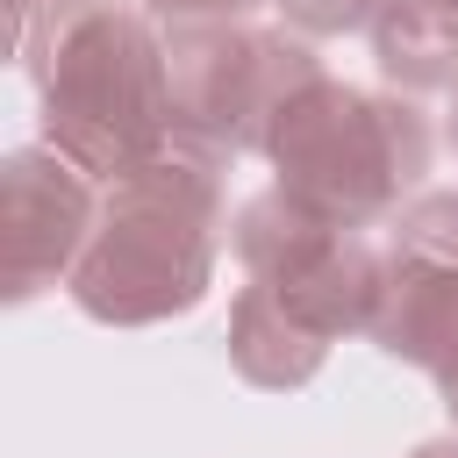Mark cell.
<instances>
[{
	"label": "cell",
	"instance_id": "obj_10",
	"mask_svg": "<svg viewBox=\"0 0 458 458\" xmlns=\"http://www.w3.org/2000/svg\"><path fill=\"white\" fill-rule=\"evenodd\" d=\"M301 36H351V29H372L394 0H272Z\"/></svg>",
	"mask_w": 458,
	"mask_h": 458
},
{
	"label": "cell",
	"instance_id": "obj_6",
	"mask_svg": "<svg viewBox=\"0 0 458 458\" xmlns=\"http://www.w3.org/2000/svg\"><path fill=\"white\" fill-rule=\"evenodd\" d=\"M386 358L422 365L458 408V193H415L379 243V308L365 329Z\"/></svg>",
	"mask_w": 458,
	"mask_h": 458
},
{
	"label": "cell",
	"instance_id": "obj_13",
	"mask_svg": "<svg viewBox=\"0 0 458 458\" xmlns=\"http://www.w3.org/2000/svg\"><path fill=\"white\" fill-rule=\"evenodd\" d=\"M415 458H458V444H422Z\"/></svg>",
	"mask_w": 458,
	"mask_h": 458
},
{
	"label": "cell",
	"instance_id": "obj_12",
	"mask_svg": "<svg viewBox=\"0 0 458 458\" xmlns=\"http://www.w3.org/2000/svg\"><path fill=\"white\" fill-rule=\"evenodd\" d=\"M36 7H57V0H7V14H14V50H21V36H29V14Z\"/></svg>",
	"mask_w": 458,
	"mask_h": 458
},
{
	"label": "cell",
	"instance_id": "obj_5",
	"mask_svg": "<svg viewBox=\"0 0 458 458\" xmlns=\"http://www.w3.org/2000/svg\"><path fill=\"white\" fill-rule=\"evenodd\" d=\"M236 258H243V286H258L272 308H286L308 336L336 344L344 329H372L379 243L286 200L279 186L236 215Z\"/></svg>",
	"mask_w": 458,
	"mask_h": 458
},
{
	"label": "cell",
	"instance_id": "obj_3",
	"mask_svg": "<svg viewBox=\"0 0 458 458\" xmlns=\"http://www.w3.org/2000/svg\"><path fill=\"white\" fill-rule=\"evenodd\" d=\"M265 157L279 165V193L365 229L379 215H401V193L422 186L429 172V122L415 114V100L394 93H365L344 79H315L286 100Z\"/></svg>",
	"mask_w": 458,
	"mask_h": 458
},
{
	"label": "cell",
	"instance_id": "obj_15",
	"mask_svg": "<svg viewBox=\"0 0 458 458\" xmlns=\"http://www.w3.org/2000/svg\"><path fill=\"white\" fill-rule=\"evenodd\" d=\"M444 7H451V14H458V0H444Z\"/></svg>",
	"mask_w": 458,
	"mask_h": 458
},
{
	"label": "cell",
	"instance_id": "obj_4",
	"mask_svg": "<svg viewBox=\"0 0 458 458\" xmlns=\"http://www.w3.org/2000/svg\"><path fill=\"white\" fill-rule=\"evenodd\" d=\"M165 57H172V136L215 157L265 150L286 100L322 79V57L301 36L258 21L165 29Z\"/></svg>",
	"mask_w": 458,
	"mask_h": 458
},
{
	"label": "cell",
	"instance_id": "obj_2",
	"mask_svg": "<svg viewBox=\"0 0 458 458\" xmlns=\"http://www.w3.org/2000/svg\"><path fill=\"white\" fill-rule=\"evenodd\" d=\"M222 165L215 150L172 136L157 157L100 186V222L72 272V308L114 329H143L200 308L222 250Z\"/></svg>",
	"mask_w": 458,
	"mask_h": 458
},
{
	"label": "cell",
	"instance_id": "obj_1",
	"mask_svg": "<svg viewBox=\"0 0 458 458\" xmlns=\"http://www.w3.org/2000/svg\"><path fill=\"white\" fill-rule=\"evenodd\" d=\"M21 64L36 79L43 143L86 179H122L172 143V57L143 7L57 0L29 14Z\"/></svg>",
	"mask_w": 458,
	"mask_h": 458
},
{
	"label": "cell",
	"instance_id": "obj_16",
	"mask_svg": "<svg viewBox=\"0 0 458 458\" xmlns=\"http://www.w3.org/2000/svg\"><path fill=\"white\" fill-rule=\"evenodd\" d=\"M451 415H458V408H451Z\"/></svg>",
	"mask_w": 458,
	"mask_h": 458
},
{
	"label": "cell",
	"instance_id": "obj_11",
	"mask_svg": "<svg viewBox=\"0 0 458 458\" xmlns=\"http://www.w3.org/2000/svg\"><path fill=\"white\" fill-rule=\"evenodd\" d=\"M250 7H265V0H143V14L165 21V29H193V21H250Z\"/></svg>",
	"mask_w": 458,
	"mask_h": 458
},
{
	"label": "cell",
	"instance_id": "obj_8",
	"mask_svg": "<svg viewBox=\"0 0 458 458\" xmlns=\"http://www.w3.org/2000/svg\"><path fill=\"white\" fill-rule=\"evenodd\" d=\"M329 344L308 336L286 308H272L258 286L236 293V315H229V365L250 379V386H308L322 372Z\"/></svg>",
	"mask_w": 458,
	"mask_h": 458
},
{
	"label": "cell",
	"instance_id": "obj_14",
	"mask_svg": "<svg viewBox=\"0 0 458 458\" xmlns=\"http://www.w3.org/2000/svg\"><path fill=\"white\" fill-rule=\"evenodd\" d=\"M451 150H458V86H451Z\"/></svg>",
	"mask_w": 458,
	"mask_h": 458
},
{
	"label": "cell",
	"instance_id": "obj_9",
	"mask_svg": "<svg viewBox=\"0 0 458 458\" xmlns=\"http://www.w3.org/2000/svg\"><path fill=\"white\" fill-rule=\"evenodd\" d=\"M372 50H379V72L408 93L458 86V14L444 0H394L372 21Z\"/></svg>",
	"mask_w": 458,
	"mask_h": 458
},
{
	"label": "cell",
	"instance_id": "obj_7",
	"mask_svg": "<svg viewBox=\"0 0 458 458\" xmlns=\"http://www.w3.org/2000/svg\"><path fill=\"white\" fill-rule=\"evenodd\" d=\"M93 222H100V193L72 157H57L50 143L7 150V165H0V286H7V301L72 286Z\"/></svg>",
	"mask_w": 458,
	"mask_h": 458
}]
</instances>
